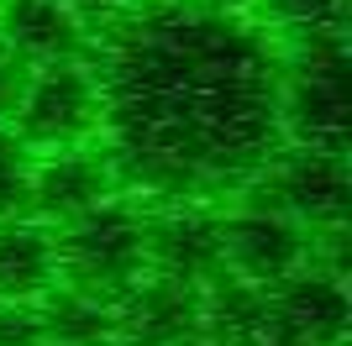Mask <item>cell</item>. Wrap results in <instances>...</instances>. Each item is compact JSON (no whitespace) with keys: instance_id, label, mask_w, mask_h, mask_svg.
<instances>
[{"instance_id":"6da1fadb","label":"cell","mask_w":352,"mask_h":346,"mask_svg":"<svg viewBox=\"0 0 352 346\" xmlns=\"http://www.w3.org/2000/svg\"><path fill=\"white\" fill-rule=\"evenodd\" d=\"M100 137L111 163L163 200H200L258 178L284 152V63L236 11L200 0H137L95 32Z\"/></svg>"},{"instance_id":"7a4b0ae2","label":"cell","mask_w":352,"mask_h":346,"mask_svg":"<svg viewBox=\"0 0 352 346\" xmlns=\"http://www.w3.org/2000/svg\"><path fill=\"white\" fill-rule=\"evenodd\" d=\"M58 242V284L100 304H121L147 278V210L126 194L85 210L53 231Z\"/></svg>"},{"instance_id":"3957f363","label":"cell","mask_w":352,"mask_h":346,"mask_svg":"<svg viewBox=\"0 0 352 346\" xmlns=\"http://www.w3.org/2000/svg\"><path fill=\"white\" fill-rule=\"evenodd\" d=\"M279 126H284V147L342 158V147H347V53H342V32L337 37H310L300 47V63L279 84Z\"/></svg>"},{"instance_id":"277c9868","label":"cell","mask_w":352,"mask_h":346,"mask_svg":"<svg viewBox=\"0 0 352 346\" xmlns=\"http://www.w3.org/2000/svg\"><path fill=\"white\" fill-rule=\"evenodd\" d=\"M105 105H100V84L89 63H43L32 69L21 105L11 115V131L21 137L32 158L37 152H69V147H89L100 137Z\"/></svg>"},{"instance_id":"5b68a950","label":"cell","mask_w":352,"mask_h":346,"mask_svg":"<svg viewBox=\"0 0 352 346\" xmlns=\"http://www.w3.org/2000/svg\"><path fill=\"white\" fill-rule=\"evenodd\" d=\"M310 257H316V236L279 210L242 205V210L221 216V273L236 278V284L274 294L294 273H305Z\"/></svg>"},{"instance_id":"8992f818","label":"cell","mask_w":352,"mask_h":346,"mask_svg":"<svg viewBox=\"0 0 352 346\" xmlns=\"http://www.w3.org/2000/svg\"><path fill=\"white\" fill-rule=\"evenodd\" d=\"M258 178L274 194L263 210H279L305 231H342V220H347V163L342 158L284 147Z\"/></svg>"},{"instance_id":"52a82bcc","label":"cell","mask_w":352,"mask_h":346,"mask_svg":"<svg viewBox=\"0 0 352 346\" xmlns=\"http://www.w3.org/2000/svg\"><path fill=\"white\" fill-rule=\"evenodd\" d=\"M116 194V163L105 147H69V152H47L32 163V189H27V220L37 226H69L85 210L105 205Z\"/></svg>"},{"instance_id":"ba28073f","label":"cell","mask_w":352,"mask_h":346,"mask_svg":"<svg viewBox=\"0 0 352 346\" xmlns=\"http://www.w3.org/2000/svg\"><path fill=\"white\" fill-rule=\"evenodd\" d=\"M147 273L206 288L221 278V210L200 200L147 216Z\"/></svg>"},{"instance_id":"9c48e42d","label":"cell","mask_w":352,"mask_h":346,"mask_svg":"<svg viewBox=\"0 0 352 346\" xmlns=\"http://www.w3.org/2000/svg\"><path fill=\"white\" fill-rule=\"evenodd\" d=\"M121 346H195L206 331V288L147 273L116 304Z\"/></svg>"},{"instance_id":"30bf717a","label":"cell","mask_w":352,"mask_h":346,"mask_svg":"<svg viewBox=\"0 0 352 346\" xmlns=\"http://www.w3.org/2000/svg\"><path fill=\"white\" fill-rule=\"evenodd\" d=\"M0 43L21 63H85L89 32L74 21L63 0H0Z\"/></svg>"},{"instance_id":"8fae6325","label":"cell","mask_w":352,"mask_h":346,"mask_svg":"<svg viewBox=\"0 0 352 346\" xmlns=\"http://www.w3.org/2000/svg\"><path fill=\"white\" fill-rule=\"evenodd\" d=\"M274 315L284 331H294L305 346H347V288L337 268H316L294 273L268 294Z\"/></svg>"},{"instance_id":"7c38bea8","label":"cell","mask_w":352,"mask_h":346,"mask_svg":"<svg viewBox=\"0 0 352 346\" xmlns=\"http://www.w3.org/2000/svg\"><path fill=\"white\" fill-rule=\"evenodd\" d=\"M58 288V242L37 220H0V304H37Z\"/></svg>"},{"instance_id":"4fadbf2b","label":"cell","mask_w":352,"mask_h":346,"mask_svg":"<svg viewBox=\"0 0 352 346\" xmlns=\"http://www.w3.org/2000/svg\"><path fill=\"white\" fill-rule=\"evenodd\" d=\"M258 5L279 32H294L300 43H310V37H337L342 32L347 0H258Z\"/></svg>"},{"instance_id":"5bb4252c","label":"cell","mask_w":352,"mask_h":346,"mask_svg":"<svg viewBox=\"0 0 352 346\" xmlns=\"http://www.w3.org/2000/svg\"><path fill=\"white\" fill-rule=\"evenodd\" d=\"M32 152L21 147L11 126H0V220L27 216V189H32Z\"/></svg>"},{"instance_id":"9a60e30c","label":"cell","mask_w":352,"mask_h":346,"mask_svg":"<svg viewBox=\"0 0 352 346\" xmlns=\"http://www.w3.org/2000/svg\"><path fill=\"white\" fill-rule=\"evenodd\" d=\"M0 346H47L37 304H0Z\"/></svg>"},{"instance_id":"2e32d148","label":"cell","mask_w":352,"mask_h":346,"mask_svg":"<svg viewBox=\"0 0 352 346\" xmlns=\"http://www.w3.org/2000/svg\"><path fill=\"white\" fill-rule=\"evenodd\" d=\"M27 79H32V63H21L11 47L0 43V126H11V115H16V105H21Z\"/></svg>"},{"instance_id":"e0dca14e","label":"cell","mask_w":352,"mask_h":346,"mask_svg":"<svg viewBox=\"0 0 352 346\" xmlns=\"http://www.w3.org/2000/svg\"><path fill=\"white\" fill-rule=\"evenodd\" d=\"M63 5L74 11V21H79V27L89 32V43H95V32H105L111 21H121L137 0H63Z\"/></svg>"},{"instance_id":"ac0fdd59","label":"cell","mask_w":352,"mask_h":346,"mask_svg":"<svg viewBox=\"0 0 352 346\" xmlns=\"http://www.w3.org/2000/svg\"><path fill=\"white\" fill-rule=\"evenodd\" d=\"M248 346H305V341H300L294 331H284V325H279V315H274V320H268V325H263L258 336H252Z\"/></svg>"},{"instance_id":"d6986e66","label":"cell","mask_w":352,"mask_h":346,"mask_svg":"<svg viewBox=\"0 0 352 346\" xmlns=\"http://www.w3.org/2000/svg\"><path fill=\"white\" fill-rule=\"evenodd\" d=\"M200 5H216V11H236V5H248V0H200Z\"/></svg>"}]
</instances>
